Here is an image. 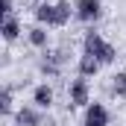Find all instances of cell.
Masks as SVG:
<instances>
[{"instance_id": "cell-7", "label": "cell", "mask_w": 126, "mask_h": 126, "mask_svg": "<svg viewBox=\"0 0 126 126\" xmlns=\"http://www.w3.org/2000/svg\"><path fill=\"white\" fill-rule=\"evenodd\" d=\"M67 21H70V3L67 0L53 3V27H64Z\"/></svg>"}, {"instance_id": "cell-14", "label": "cell", "mask_w": 126, "mask_h": 126, "mask_svg": "<svg viewBox=\"0 0 126 126\" xmlns=\"http://www.w3.org/2000/svg\"><path fill=\"white\" fill-rule=\"evenodd\" d=\"M0 12L9 18V15H12V0H3V9H0Z\"/></svg>"}, {"instance_id": "cell-8", "label": "cell", "mask_w": 126, "mask_h": 126, "mask_svg": "<svg viewBox=\"0 0 126 126\" xmlns=\"http://www.w3.org/2000/svg\"><path fill=\"white\" fill-rule=\"evenodd\" d=\"M97 70H100V59L85 53V56L79 59V76H94Z\"/></svg>"}, {"instance_id": "cell-1", "label": "cell", "mask_w": 126, "mask_h": 126, "mask_svg": "<svg viewBox=\"0 0 126 126\" xmlns=\"http://www.w3.org/2000/svg\"><path fill=\"white\" fill-rule=\"evenodd\" d=\"M82 44H85V53H88V56H97V59H100V64L114 62V56H117V50H114L100 32H94V30L85 32V41H82Z\"/></svg>"}, {"instance_id": "cell-11", "label": "cell", "mask_w": 126, "mask_h": 126, "mask_svg": "<svg viewBox=\"0 0 126 126\" xmlns=\"http://www.w3.org/2000/svg\"><path fill=\"white\" fill-rule=\"evenodd\" d=\"M111 94L114 97H126V73L123 70L111 76Z\"/></svg>"}, {"instance_id": "cell-3", "label": "cell", "mask_w": 126, "mask_h": 126, "mask_svg": "<svg viewBox=\"0 0 126 126\" xmlns=\"http://www.w3.org/2000/svg\"><path fill=\"white\" fill-rule=\"evenodd\" d=\"M82 126H109V111L103 103H91L85 109V123Z\"/></svg>"}, {"instance_id": "cell-6", "label": "cell", "mask_w": 126, "mask_h": 126, "mask_svg": "<svg viewBox=\"0 0 126 126\" xmlns=\"http://www.w3.org/2000/svg\"><path fill=\"white\" fill-rule=\"evenodd\" d=\"M32 103H35L38 109H50V106H53V88H50V85H38V88L32 91Z\"/></svg>"}, {"instance_id": "cell-12", "label": "cell", "mask_w": 126, "mask_h": 126, "mask_svg": "<svg viewBox=\"0 0 126 126\" xmlns=\"http://www.w3.org/2000/svg\"><path fill=\"white\" fill-rule=\"evenodd\" d=\"M30 41L35 47H47V30L44 27H32L30 30Z\"/></svg>"}, {"instance_id": "cell-13", "label": "cell", "mask_w": 126, "mask_h": 126, "mask_svg": "<svg viewBox=\"0 0 126 126\" xmlns=\"http://www.w3.org/2000/svg\"><path fill=\"white\" fill-rule=\"evenodd\" d=\"M0 111L6 117L12 114V88H3V94H0Z\"/></svg>"}, {"instance_id": "cell-4", "label": "cell", "mask_w": 126, "mask_h": 126, "mask_svg": "<svg viewBox=\"0 0 126 126\" xmlns=\"http://www.w3.org/2000/svg\"><path fill=\"white\" fill-rule=\"evenodd\" d=\"M73 106H91L88 103V82L85 79H73L70 82V109Z\"/></svg>"}, {"instance_id": "cell-9", "label": "cell", "mask_w": 126, "mask_h": 126, "mask_svg": "<svg viewBox=\"0 0 126 126\" xmlns=\"http://www.w3.org/2000/svg\"><path fill=\"white\" fill-rule=\"evenodd\" d=\"M0 32H3V38L6 41H15L18 35H21V24L9 15V18H3V27H0Z\"/></svg>"}, {"instance_id": "cell-5", "label": "cell", "mask_w": 126, "mask_h": 126, "mask_svg": "<svg viewBox=\"0 0 126 126\" xmlns=\"http://www.w3.org/2000/svg\"><path fill=\"white\" fill-rule=\"evenodd\" d=\"M15 123L18 126H41V117H38V111L32 106H24V109L15 111Z\"/></svg>"}, {"instance_id": "cell-2", "label": "cell", "mask_w": 126, "mask_h": 126, "mask_svg": "<svg viewBox=\"0 0 126 126\" xmlns=\"http://www.w3.org/2000/svg\"><path fill=\"white\" fill-rule=\"evenodd\" d=\"M73 12H76V18H79V21L91 24V21H97V18L103 15V6H100V0H76Z\"/></svg>"}, {"instance_id": "cell-10", "label": "cell", "mask_w": 126, "mask_h": 126, "mask_svg": "<svg viewBox=\"0 0 126 126\" xmlns=\"http://www.w3.org/2000/svg\"><path fill=\"white\" fill-rule=\"evenodd\" d=\"M35 18H38V24L53 27V3H38L35 6Z\"/></svg>"}]
</instances>
